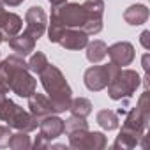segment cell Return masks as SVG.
Segmentation results:
<instances>
[{"label": "cell", "mask_w": 150, "mask_h": 150, "mask_svg": "<svg viewBox=\"0 0 150 150\" xmlns=\"http://www.w3.org/2000/svg\"><path fill=\"white\" fill-rule=\"evenodd\" d=\"M51 7H53L51 18L60 21L64 27H80L83 30L88 23L101 21V20L90 18L85 7L80 4H60V6H51Z\"/></svg>", "instance_id": "2"}, {"label": "cell", "mask_w": 150, "mask_h": 150, "mask_svg": "<svg viewBox=\"0 0 150 150\" xmlns=\"http://www.w3.org/2000/svg\"><path fill=\"white\" fill-rule=\"evenodd\" d=\"M108 53V46L103 42V41H94L92 44H88L87 48V58L90 62H99L106 57Z\"/></svg>", "instance_id": "16"}, {"label": "cell", "mask_w": 150, "mask_h": 150, "mask_svg": "<svg viewBox=\"0 0 150 150\" xmlns=\"http://www.w3.org/2000/svg\"><path fill=\"white\" fill-rule=\"evenodd\" d=\"M120 71L118 65H115L113 62L108 65H96L90 67L85 72V85L88 90H103L104 87H108V83L115 78V74Z\"/></svg>", "instance_id": "5"}, {"label": "cell", "mask_w": 150, "mask_h": 150, "mask_svg": "<svg viewBox=\"0 0 150 150\" xmlns=\"http://www.w3.org/2000/svg\"><path fill=\"white\" fill-rule=\"evenodd\" d=\"M46 28V14L41 7H30L27 13V34L34 39H39Z\"/></svg>", "instance_id": "7"}, {"label": "cell", "mask_w": 150, "mask_h": 150, "mask_svg": "<svg viewBox=\"0 0 150 150\" xmlns=\"http://www.w3.org/2000/svg\"><path fill=\"white\" fill-rule=\"evenodd\" d=\"M4 13V7H2V0H0V14Z\"/></svg>", "instance_id": "28"}, {"label": "cell", "mask_w": 150, "mask_h": 150, "mask_svg": "<svg viewBox=\"0 0 150 150\" xmlns=\"http://www.w3.org/2000/svg\"><path fill=\"white\" fill-rule=\"evenodd\" d=\"M39 125H41V138H57V136H60L62 132H64V120H60V118H57V117H51V115H48V117H44L41 122H39Z\"/></svg>", "instance_id": "13"}, {"label": "cell", "mask_w": 150, "mask_h": 150, "mask_svg": "<svg viewBox=\"0 0 150 150\" xmlns=\"http://www.w3.org/2000/svg\"><path fill=\"white\" fill-rule=\"evenodd\" d=\"M9 145H11L13 148H20V146H30V141H28V136H27V134L20 132V134H13V136H11Z\"/></svg>", "instance_id": "22"}, {"label": "cell", "mask_w": 150, "mask_h": 150, "mask_svg": "<svg viewBox=\"0 0 150 150\" xmlns=\"http://www.w3.org/2000/svg\"><path fill=\"white\" fill-rule=\"evenodd\" d=\"M9 46L18 53V55H28L30 51H34V46H35V39L32 35H28L27 32H23L21 35H16V37H9Z\"/></svg>", "instance_id": "14"}, {"label": "cell", "mask_w": 150, "mask_h": 150, "mask_svg": "<svg viewBox=\"0 0 150 150\" xmlns=\"http://www.w3.org/2000/svg\"><path fill=\"white\" fill-rule=\"evenodd\" d=\"M139 85V76L134 71H118L115 78L108 83L110 97L111 99H122L129 97Z\"/></svg>", "instance_id": "4"}, {"label": "cell", "mask_w": 150, "mask_h": 150, "mask_svg": "<svg viewBox=\"0 0 150 150\" xmlns=\"http://www.w3.org/2000/svg\"><path fill=\"white\" fill-rule=\"evenodd\" d=\"M4 41V35H2V32H0V42H2Z\"/></svg>", "instance_id": "29"}, {"label": "cell", "mask_w": 150, "mask_h": 150, "mask_svg": "<svg viewBox=\"0 0 150 150\" xmlns=\"http://www.w3.org/2000/svg\"><path fill=\"white\" fill-rule=\"evenodd\" d=\"M64 131L67 134H74V132H80V131H87V122L83 117H76L72 115L69 120L64 122Z\"/></svg>", "instance_id": "18"}, {"label": "cell", "mask_w": 150, "mask_h": 150, "mask_svg": "<svg viewBox=\"0 0 150 150\" xmlns=\"http://www.w3.org/2000/svg\"><path fill=\"white\" fill-rule=\"evenodd\" d=\"M28 108H30V113L37 120H41V118H44V117H48L55 111L51 101L48 97H44L42 94H35V92L28 97Z\"/></svg>", "instance_id": "9"}, {"label": "cell", "mask_w": 150, "mask_h": 150, "mask_svg": "<svg viewBox=\"0 0 150 150\" xmlns=\"http://www.w3.org/2000/svg\"><path fill=\"white\" fill-rule=\"evenodd\" d=\"M35 80L27 72V69H18L14 71L13 78H11V85L9 88L18 94L20 97H30L34 92H35Z\"/></svg>", "instance_id": "6"}, {"label": "cell", "mask_w": 150, "mask_h": 150, "mask_svg": "<svg viewBox=\"0 0 150 150\" xmlns=\"http://www.w3.org/2000/svg\"><path fill=\"white\" fill-rule=\"evenodd\" d=\"M106 55H110V58H111V62L115 65L122 67V65H129L132 62V58H134V48L129 42H117L111 48H108Z\"/></svg>", "instance_id": "8"}, {"label": "cell", "mask_w": 150, "mask_h": 150, "mask_svg": "<svg viewBox=\"0 0 150 150\" xmlns=\"http://www.w3.org/2000/svg\"><path fill=\"white\" fill-rule=\"evenodd\" d=\"M97 122H99L101 127H104V129H108V131H111V129H115V127L118 125L117 115H115L113 111H110V110L99 111V113H97Z\"/></svg>", "instance_id": "19"}, {"label": "cell", "mask_w": 150, "mask_h": 150, "mask_svg": "<svg viewBox=\"0 0 150 150\" xmlns=\"http://www.w3.org/2000/svg\"><path fill=\"white\" fill-rule=\"evenodd\" d=\"M21 18L18 14H13V13H2L0 14V32H2L4 37H14L20 30H21Z\"/></svg>", "instance_id": "11"}, {"label": "cell", "mask_w": 150, "mask_h": 150, "mask_svg": "<svg viewBox=\"0 0 150 150\" xmlns=\"http://www.w3.org/2000/svg\"><path fill=\"white\" fill-rule=\"evenodd\" d=\"M106 139L101 132H87V131H80L71 134V146H104Z\"/></svg>", "instance_id": "10"}, {"label": "cell", "mask_w": 150, "mask_h": 150, "mask_svg": "<svg viewBox=\"0 0 150 150\" xmlns=\"http://www.w3.org/2000/svg\"><path fill=\"white\" fill-rule=\"evenodd\" d=\"M58 42L67 50H80L88 44V37L83 30H65Z\"/></svg>", "instance_id": "12"}, {"label": "cell", "mask_w": 150, "mask_h": 150, "mask_svg": "<svg viewBox=\"0 0 150 150\" xmlns=\"http://www.w3.org/2000/svg\"><path fill=\"white\" fill-rule=\"evenodd\" d=\"M146 37H148V32H143V35H141V42H143L145 48H148V41H146Z\"/></svg>", "instance_id": "25"}, {"label": "cell", "mask_w": 150, "mask_h": 150, "mask_svg": "<svg viewBox=\"0 0 150 150\" xmlns=\"http://www.w3.org/2000/svg\"><path fill=\"white\" fill-rule=\"evenodd\" d=\"M51 6H60V4H65V0H50Z\"/></svg>", "instance_id": "26"}, {"label": "cell", "mask_w": 150, "mask_h": 150, "mask_svg": "<svg viewBox=\"0 0 150 150\" xmlns=\"http://www.w3.org/2000/svg\"><path fill=\"white\" fill-rule=\"evenodd\" d=\"M65 30H67V27H64L60 21H57V20L51 18V25H50V41H51V42H58Z\"/></svg>", "instance_id": "21"}, {"label": "cell", "mask_w": 150, "mask_h": 150, "mask_svg": "<svg viewBox=\"0 0 150 150\" xmlns=\"http://www.w3.org/2000/svg\"><path fill=\"white\" fill-rule=\"evenodd\" d=\"M11 131H9V127H0V146H6V145H9V141H11Z\"/></svg>", "instance_id": "23"}, {"label": "cell", "mask_w": 150, "mask_h": 150, "mask_svg": "<svg viewBox=\"0 0 150 150\" xmlns=\"http://www.w3.org/2000/svg\"><path fill=\"white\" fill-rule=\"evenodd\" d=\"M4 96H6V94H4V92H2V90H0V103H2V101H4V99H6V97H4Z\"/></svg>", "instance_id": "27"}, {"label": "cell", "mask_w": 150, "mask_h": 150, "mask_svg": "<svg viewBox=\"0 0 150 150\" xmlns=\"http://www.w3.org/2000/svg\"><path fill=\"white\" fill-rule=\"evenodd\" d=\"M0 118L7 122V125L16 127L20 131H32L39 124V120L34 115L23 111V108H20L18 104H14L13 101H7V99L0 103Z\"/></svg>", "instance_id": "3"}, {"label": "cell", "mask_w": 150, "mask_h": 150, "mask_svg": "<svg viewBox=\"0 0 150 150\" xmlns=\"http://www.w3.org/2000/svg\"><path fill=\"white\" fill-rule=\"evenodd\" d=\"M2 2H4V4H7V6H13V7H14V6H20L23 0H2Z\"/></svg>", "instance_id": "24"}, {"label": "cell", "mask_w": 150, "mask_h": 150, "mask_svg": "<svg viewBox=\"0 0 150 150\" xmlns=\"http://www.w3.org/2000/svg\"><path fill=\"white\" fill-rule=\"evenodd\" d=\"M27 65H28V69H30V71H34V72L41 74V72L46 69V65H48V58H46V55H44V53L37 51V53L30 58V62H28Z\"/></svg>", "instance_id": "20"}, {"label": "cell", "mask_w": 150, "mask_h": 150, "mask_svg": "<svg viewBox=\"0 0 150 150\" xmlns=\"http://www.w3.org/2000/svg\"><path fill=\"white\" fill-rule=\"evenodd\" d=\"M69 110L72 111V115H76V117H83V118H85V117L92 111V104H90V101H88V99L80 97V99L71 101Z\"/></svg>", "instance_id": "17"}, {"label": "cell", "mask_w": 150, "mask_h": 150, "mask_svg": "<svg viewBox=\"0 0 150 150\" xmlns=\"http://www.w3.org/2000/svg\"><path fill=\"white\" fill-rule=\"evenodd\" d=\"M41 83L50 94V101L53 104V110L57 113L69 110L71 104V88L65 83V78L55 65H46V69L41 72Z\"/></svg>", "instance_id": "1"}, {"label": "cell", "mask_w": 150, "mask_h": 150, "mask_svg": "<svg viewBox=\"0 0 150 150\" xmlns=\"http://www.w3.org/2000/svg\"><path fill=\"white\" fill-rule=\"evenodd\" d=\"M124 18H125V21L129 23V25H141V23H145L146 21V18H148V9L145 7V6H132V7H129L127 11H125V14H124Z\"/></svg>", "instance_id": "15"}]
</instances>
